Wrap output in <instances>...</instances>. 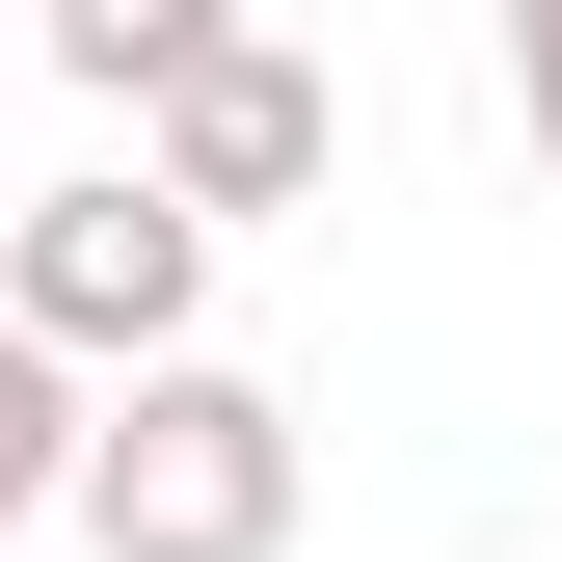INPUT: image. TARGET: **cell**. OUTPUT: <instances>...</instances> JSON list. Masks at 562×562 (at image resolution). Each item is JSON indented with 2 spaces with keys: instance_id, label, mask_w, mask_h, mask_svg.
<instances>
[{
  "instance_id": "obj_1",
  "label": "cell",
  "mask_w": 562,
  "mask_h": 562,
  "mask_svg": "<svg viewBox=\"0 0 562 562\" xmlns=\"http://www.w3.org/2000/svg\"><path fill=\"white\" fill-rule=\"evenodd\" d=\"M81 562H295V402L215 348H134L81 402Z\"/></svg>"
},
{
  "instance_id": "obj_2",
  "label": "cell",
  "mask_w": 562,
  "mask_h": 562,
  "mask_svg": "<svg viewBox=\"0 0 562 562\" xmlns=\"http://www.w3.org/2000/svg\"><path fill=\"white\" fill-rule=\"evenodd\" d=\"M0 322H54L81 375H134V348H188V322H215V215H188L161 161L27 188V215H0Z\"/></svg>"
},
{
  "instance_id": "obj_3",
  "label": "cell",
  "mask_w": 562,
  "mask_h": 562,
  "mask_svg": "<svg viewBox=\"0 0 562 562\" xmlns=\"http://www.w3.org/2000/svg\"><path fill=\"white\" fill-rule=\"evenodd\" d=\"M134 161H161L188 215L241 241V215H295V188L348 161V108H322V54H295V27H215V54H188L161 108H134Z\"/></svg>"
},
{
  "instance_id": "obj_4",
  "label": "cell",
  "mask_w": 562,
  "mask_h": 562,
  "mask_svg": "<svg viewBox=\"0 0 562 562\" xmlns=\"http://www.w3.org/2000/svg\"><path fill=\"white\" fill-rule=\"evenodd\" d=\"M215 27H241V0H27V54H54V81H81L108 134L161 108V81H188V54H215Z\"/></svg>"
},
{
  "instance_id": "obj_5",
  "label": "cell",
  "mask_w": 562,
  "mask_h": 562,
  "mask_svg": "<svg viewBox=\"0 0 562 562\" xmlns=\"http://www.w3.org/2000/svg\"><path fill=\"white\" fill-rule=\"evenodd\" d=\"M81 348H54V322H0V536H27V509H81Z\"/></svg>"
},
{
  "instance_id": "obj_6",
  "label": "cell",
  "mask_w": 562,
  "mask_h": 562,
  "mask_svg": "<svg viewBox=\"0 0 562 562\" xmlns=\"http://www.w3.org/2000/svg\"><path fill=\"white\" fill-rule=\"evenodd\" d=\"M509 134L562 161V0H509Z\"/></svg>"
},
{
  "instance_id": "obj_7",
  "label": "cell",
  "mask_w": 562,
  "mask_h": 562,
  "mask_svg": "<svg viewBox=\"0 0 562 562\" xmlns=\"http://www.w3.org/2000/svg\"><path fill=\"white\" fill-rule=\"evenodd\" d=\"M0 54H27V0H0Z\"/></svg>"
},
{
  "instance_id": "obj_8",
  "label": "cell",
  "mask_w": 562,
  "mask_h": 562,
  "mask_svg": "<svg viewBox=\"0 0 562 562\" xmlns=\"http://www.w3.org/2000/svg\"><path fill=\"white\" fill-rule=\"evenodd\" d=\"M0 215H27V188H0Z\"/></svg>"
},
{
  "instance_id": "obj_9",
  "label": "cell",
  "mask_w": 562,
  "mask_h": 562,
  "mask_svg": "<svg viewBox=\"0 0 562 562\" xmlns=\"http://www.w3.org/2000/svg\"><path fill=\"white\" fill-rule=\"evenodd\" d=\"M0 562H27V536H0Z\"/></svg>"
}]
</instances>
